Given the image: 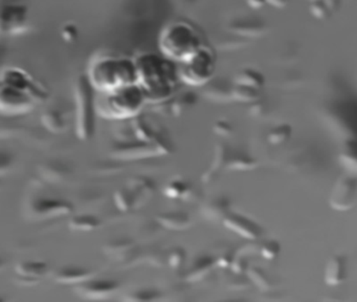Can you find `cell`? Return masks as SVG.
I'll use <instances>...</instances> for the list:
<instances>
[{
    "mask_svg": "<svg viewBox=\"0 0 357 302\" xmlns=\"http://www.w3.org/2000/svg\"><path fill=\"white\" fill-rule=\"evenodd\" d=\"M135 65L137 78L142 82L144 98L160 101L170 94L174 86L177 73L174 64L168 60L153 55H145L137 60Z\"/></svg>",
    "mask_w": 357,
    "mask_h": 302,
    "instance_id": "cell-1",
    "label": "cell"
},
{
    "mask_svg": "<svg viewBox=\"0 0 357 302\" xmlns=\"http://www.w3.org/2000/svg\"><path fill=\"white\" fill-rule=\"evenodd\" d=\"M162 52L175 60L185 62L199 50V39L195 31L185 24H173L167 27L160 40Z\"/></svg>",
    "mask_w": 357,
    "mask_h": 302,
    "instance_id": "cell-2",
    "label": "cell"
},
{
    "mask_svg": "<svg viewBox=\"0 0 357 302\" xmlns=\"http://www.w3.org/2000/svg\"><path fill=\"white\" fill-rule=\"evenodd\" d=\"M95 96L93 86L86 77H80L76 84L77 132L82 140L95 134Z\"/></svg>",
    "mask_w": 357,
    "mask_h": 302,
    "instance_id": "cell-3",
    "label": "cell"
},
{
    "mask_svg": "<svg viewBox=\"0 0 357 302\" xmlns=\"http://www.w3.org/2000/svg\"><path fill=\"white\" fill-rule=\"evenodd\" d=\"M98 82L107 88L126 87L133 85L137 78L135 65L126 60H108L100 63L97 73Z\"/></svg>",
    "mask_w": 357,
    "mask_h": 302,
    "instance_id": "cell-4",
    "label": "cell"
},
{
    "mask_svg": "<svg viewBox=\"0 0 357 302\" xmlns=\"http://www.w3.org/2000/svg\"><path fill=\"white\" fill-rule=\"evenodd\" d=\"M183 63L179 76L187 83L204 86L206 82L212 79L215 62L214 57L210 50L199 48L191 58Z\"/></svg>",
    "mask_w": 357,
    "mask_h": 302,
    "instance_id": "cell-5",
    "label": "cell"
},
{
    "mask_svg": "<svg viewBox=\"0 0 357 302\" xmlns=\"http://www.w3.org/2000/svg\"><path fill=\"white\" fill-rule=\"evenodd\" d=\"M144 99L141 87L130 85L118 89V92L110 96L109 101L114 115L125 117L137 113Z\"/></svg>",
    "mask_w": 357,
    "mask_h": 302,
    "instance_id": "cell-6",
    "label": "cell"
},
{
    "mask_svg": "<svg viewBox=\"0 0 357 302\" xmlns=\"http://www.w3.org/2000/svg\"><path fill=\"white\" fill-rule=\"evenodd\" d=\"M120 289V283L112 279H98L93 277L77 285V295L91 301H101L112 297Z\"/></svg>",
    "mask_w": 357,
    "mask_h": 302,
    "instance_id": "cell-7",
    "label": "cell"
},
{
    "mask_svg": "<svg viewBox=\"0 0 357 302\" xmlns=\"http://www.w3.org/2000/svg\"><path fill=\"white\" fill-rule=\"evenodd\" d=\"M356 203V180L354 176L340 178L330 195V206L337 211H348Z\"/></svg>",
    "mask_w": 357,
    "mask_h": 302,
    "instance_id": "cell-8",
    "label": "cell"
},
{
    "mask_svg": "<svg viewBox=\"0 0 357 302\" xmlns=\"http://www.w3.org/2000/svg\"><path fill=\"white\" fill-rule=\"evenodd\" d=\"M225 228L239 236L248 239H256L261 236L263 230L260 224L246 216L238 213H229L223 217Z\"/></svg>",
    "mask_w": 357,
    "mask_h": 302,
    "instance_id": "cell-9",
    "label": "cell"
},
{
    "mask_svg": "<svg viewBox=\"0 0 357 302\" xmlns=\"http://www.w3.org/2000/svg\"><path fill=\"white\" fill-rule=\"evenodd\" d=\"M93 271L85 266H64L57 268L54 272L53 277L57 282L78 285L93 278Z\"/></svg>",
    "mask_w": 357,
    "mask_h": 302,
    "instance_id": "cell-10",
    "label": "cell"
},
{
    "mask_svg": "<svg viewBox=\"0 0 357 302\" xmlns=\"http://www.w3.org/2000/svg\"><path fill=\"white\" fill-rule=\"evenodd\" d=\"M31 211L38 217H54V216L63 215L72 211L70 203L56 199H38L31 207Z\"/></svg>",
    "mask_w": 357,
    "mask_h": 302,
    "instance_id": "cell-11",
    "label": "cell"
},
{
    "mask_svg": "<svg viewBox=\"0 0 357 302\" xmlns=\"http://www.w3.org/2000/svg\"><path fill=\"white\" fill-rule=\"evenodd\" d=\"M347 276L346 258L342 255H333L325 266L324 279L330 287L342 285Z\"/></svg>",
    "mask_w": 357,
    "mask_h": 302,
    "instance_id": "cell-12",
    "label": "cell"
},
{
    "mask_svg": "<svg viewBox=\"0 0 357 302\" xmlns=\"http://www.w3.org/2000/svg\"><path fill=\"white\" fill-rule=\"evenodd\" d=\"M231 90L233 85L225 79H211L204 85V94L215 102H229L233 99Z\"/></svg>",
    "mask_w": 357,
    "mask_h": 302,
    "instance_id": "cell-13",
    "label": "cell"
},
{
    "mask_svg": "<svg viewBox=\"0 0 357 302\" xmlns=\"http://www.w3.org/2000/svg\"><path fill=\"white\" fill-rule=\"evenodd\" d=\"M158 222L170 230H185L191 226V216L185 212H165L158 216Z\"/></svg>",
    "mask_w": 357,
    "mask_h": 302,
    "instance_id": "cell-14",
    "label": "cell"
},
{
    "mask_svg": "<svg viewBox=\"0 0 357 302\" xmlns=\"http://www.w3.org/2000/svg\"><path fill=\"white\" fill-rule=\"evenodd\" d=\"M16 274L24 279L36 282L39 279H43L49 272V266L45 262L41 261H24L20 262L16 266Z\"/></svg>",
    "mask_w": 357,
    "mask_h": 302,
    "instance_id": "cell-15",
    "label": "cell"
},
{
    "mask_svg": "<svg viewBox=\"0 0 357 302\" xmlns=\"http://www.w3.org/2000/svg\"><path fill=\"white\" fill-rule=\"evenodd\" d=\"M265 23L258 19H240L231 25V31L245 37H258L265 31Z\"/></svg>",
    "mask_w": 357,
    "mask_h": 302,
    "instance_id": "cell-16",
    "label": "cell"
},
{
    "mask_svg": "<svg viewBox=\"0 0 357 302\" xmlns=\"http://www.w3.org/2000/svg\"><path fill=\"white\" fill-rule=\"evenodd\" d=\"M265 79L262 73L254 69H242L235 78V84L237 85L248 86V87L260 89L264 85Z\"/></svg>",
    "mask_w": 357,
    "mask_h": 302,
    "instance_id": "cell-17",
    "label": "cell"
},
{
    "mask_svg": "<svg viewBox=\"0 0 357 302\" xmlns=\"http://www.w3.org/2000/svg\"><path fill=\"white\" fill-rule=\"evenodd\" d=\"M160 294L152 289H137L130 292L123 298L124 302H158L160 301Z\"/></svg>",
    "mask_w": 357,
    "mask_h": 302,
    "instance_id": "cell-18",
    "label": "cell"
},
{
    "mask_svg": "<svg viewBox=\"0 0 357 302\" xmlns=\"http://www.w3.org/2000/svg\"><path fill=\"white\" fill-rule=\"evenodd\" d=\"M231 96H233V99L241 101V102H256L259 100L260 92L256 88L234 84Z\"/></svg>",
    "mask_w": 357,
    "mask_h": 302,
    "instance_id": "cell-19",
    "label": "cell"
},
{
    "mask_svg": "<svg viewBox=\"0 0 357 302\" xmlns=\"http://www.w3.org/2000/svg\"><path fill=\"white\" fill-rule=\"evenodd\" d=\"M100 222L93 215H79L70 220V226L78 231H91L99 226Z\"/></svg>",
    "mask_w": 357,
    "mask_h": 302,
    "instance_id": "cell-20",
    "label": "cell"
},
{
    "mask_svg": "<svg viewBox=\"0 0 357 302\" xmlns=\"http://www.w3.org/2000/svg\"><path fill=\"white\" fill-rule=\"evenodd\" d=\"M290 136H291V127L287 124H281L269 131L268 141L271 144L280 145L286 142Z\"/></svg>",
    "mask_w": 357,
    "mask_h": 302,
    "instance_id": "cell-21",
    "label": "cell"
},
{
    "mask_svg": "<svg viewBox=\"0 0 357 302\" xmlns=\"http://www.w3.org/2000/svg\"><path fill=\"white\" fill-rule=\"evenodd\" d=\"M43 122L45 127L54 132L61 131L64 128V121L59 113L56 110H47L43 115Z\"/></svg>",
    "mask_w": 357,
    "mask_h": 302,
    "instance_id": "cell-22",
    "label": "cell"
},
{
    "mask_svg": "<svg viewBox=\"0 0 357 302\" xmlns=\"http://www.w3.org/2000/svg\"><path fill=\"white\" fill-rule=\"evenodd\" d=\"M68 174V171L66 170V167H63L61 164H57L56 166L49 164L45 166V171H43V175L50 178L52 182H62L66 180Z\"/></svg>",
    "mask_w": 357,
    "mask_h": 302,
    "instance_id": "cell-23",
    "label": "cell"
},
{
    "mask_svg": "<svg viewBox=\"0 0 357 302\" xmlns=\"http://www.w3.org/2000/svg\"><path fill=\"white\" fill-rule=\"evenodd\" d=\"M187 192V185L185 182H178V180L170 182L165 189V194L169 197H174V199L175 197H181V195L185 194Z\"/></svg>",
    "mask_w": 357,
    "mask_h": 302,
    "instance_id": "cell-24",
    "label": "cell"
},
{
    "mask_svg": "<svg viewBox=\"0 0 357 302\" xmlns=\"http://www.w3.org/2000/svg\"><path fill=\"white\" fill-rule=\"evenodd\" d=\"M221 201H218V199H215L212 203H208L206 207V215H208V217H215L219 218L220 216L223 215L225 217L227 214H225V210H227V206L225 203H220Z\"/></svg>",
    "mask_w": 357,
    "mask_h": 302,
    "instance_id": "cell-25",
    "label": "cell"
},
{
    "mask_svg": "<svg viewBox=\"0 0 357 302\" xmlns=\"http://www.w3.org/2000/svg\"><path fill=\"white\" fill-rule=\"evenodd\" d=\"M280 245L275 240H268L264 243V245L261 247V254L263 257L267 259H273L275 256L279 254Z\"/></svg>",
    "mask_w": 357,
    "mask_h": 302,
    "instance_id": "cell-26",
    "label": "cell"
},
{
    "mask_svg": "<svg viewBox=\"0 0 357 302\" xmlns=\"http://www.w3.org/2000/svg\"><path fill=\"white\" fill-rule=\"evenodd\" d=\"M256 161L252 157H248V155L235 157L233 163H231V167L238 170L252 169V168L256 167Z\"/></svg>",
    "mask_w": 357,
    "mask_h": 302,
    "instance_id": "cell-27",
    "label": "cell"
},
{
    "mask_svg": "<svg viewBox=\"0 0 357 302\" xmlns=\"http://www.w3.org/2000/svg\"><path fill=\"white\" fill-rule=\"evenodd\" d=\"M327 6L328 2H312L310 10L317 18L324 19L330 14V8Z\"/></svg>",
    "mask_w": 357,
    "mask_h": 302,
    "instance_id": "cell-28",
    "label": "cell"
},
{
    "mask_svg": "<svg viewBox=\"0 0 357 302\" xmlns=\"http://www.w3.org/2000/svg\"><path fill=\"white\" fill-rule=\"evenodd\" d=\"M340 159H342V164H344V166H347L348 161H351V163H352L353 165H356V161H355L354 148H353V147L347 146L346 148L342 150V155H340Z\"/></svg>",
    "mask_w": 357,
    "mask_h": 302,
    "instance_id": "cell-29",
    "label": "cell"
},
{
    "mask_svg": "<svg viewBox=\"0 0 357 302\" xmlns=\"http://www.w3.org/2000/svg\"><path fill=\"white\" fill-rule=\"evenodd\" d=\"M214 130L220 136H227V134H231V127L227 122L218 121L215 124Z\"/></svg>",
    "mask_w": 357,
    "mask_h": 302,
    "instance_id": "cell-30",
    "label": "cell"
},
{
    "mask_svg": "<svg viewBox=\"0 0 357 302\" xmlns=\"http://www.w3.org/2000/svg\"><path fill=\"white\" fill-rule=\"evenodd\" d=\"M62 35L66 38L68 41H73L75 38L78 35V31H77L76 27L74 25L68 24L62 29Z\"/></svg>",
    "mask_w": 357,
    "mask_h": 302,
    "instance_id": "cell-31",
    "label": "cell"
},
{
    "mask_svg": "<svg viewBox=\"0 0 357 302\" xmlns=\"http://www.w3.org/2000/svg\"><path fill=\"white\" fill-rule=\"evenodd\" d=\"M183 255H185V253H183V251H181V250L172 252V254H171L170 256V260H169V261L171 262L172 266H178V264H181V260L183 259Z\"/></svg>",
    "mask_w": 357,
    "mask_h": 302,
    "instance_id": "cell-32",
    "label": "cell"
},
{
    "mask_svg": "<svg viewBox=\"0 0 357 302\" xmlns=\"http://www.w3.org/2000/svg\"><path fill=\"white\" fill-rule=\"evenodd\" d=\"M10 165H11V161L9 155L7 153L0 152V172L9 169L8 167H10Z\"/></svg>",
    "mask_w": 357,
    "mask_h": 302,
    "instance_id": "cell-33",
    "label": "cell"
},
{
    "mask_svg": "<svg viewBox=\"0 0 357 302\" xmlns=\"http://www.w3.org/2000/svg\"><path fill=\"white\" fill-rule=\"evenodd\" d=\"M5 266V260L0 259V268H3Z\"/></svg>",
    "mask_w": 357,
    "mask_h": 302,
    "instance_id": "cell-34",
    "label": "cell"
},
{
    "mask_svg": "<svg viewBox=\"0 0 357 302\" xmlns=\"http://www.w3.org/2000/svg\"><path fill=\"white\" fill-rule=\"evenodd\" d=\"M223 302H242V301H240V300H237V301H223Z\"/></svg>",
    "mask_w": 357,
    "mask_h": 302,
    "instance_id": "cell-35",
    "label": "cell"
},
{
    "mask_svg": "<svg viewBox=\"0 0 357 302\" xmlns=\"http://www.w3.org/2000/svg\"><path fill=\"white\" fill-rule=\"evenodd\" d=\"M0 302H3V299H1V298H0Z\"/></svg>",
    "mask_w": 357,
    "mask_h": 302,
    "instance_id": "cell-36",
    "label": "cell"
}]
</instances>
